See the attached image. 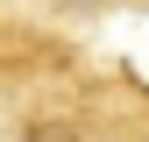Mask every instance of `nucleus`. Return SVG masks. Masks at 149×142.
<instances>
[{
    "instance_id": "obj_1",
    "label": "nucleus",
    "mask_w": 149,
    "mask_h": 142,
    "mask_svg": "<svg viewBox=\"0 0 149 142\" xmlns=\"http://www.w3.org/2000/svg\"><path fill=\"white\" fill-rule=\"evenodd\" d=\"M107 114H114V100L71 85L64 71V78H43L36 93L7 100V142H107Z\"/></svg>"
},
{
    "instance_id": "obj_2",
    "label": "nucleus",
    "mask_w": 149,
    "mask_h": 142,
    "mask_svg": "<svg viewBox=\"0 0 149 142\" xmlns=\"http://www.w3.org/2000/svg\"><path fill=\"white\" fill-rule=\"evenodd\" d=\"M64 71H71V50H57V36L14 22V7H0V100H22Z\"/></svg>"
},
{
    "instance_id": "obj_3",
    "label": "nucleus",
    "mask_w": 149,
    "mask_h": 142,
    "mask_svg": "<svg viewBox=\"0 0 149 142\" xmlns=\"http://www.w3.org/2000/svg\"><path fill=\"white\" fill-rule=\"evenodd\" d=\"M107 142H149V93L114 100V114H107Z\"/></svg>"
},
{
    "instance_id": "obj_4",
    "label": "nucleus",
    "mask_w": 149,
    "mask_h": 142,
    "mask_svg": "<svg viewBox=\"0 0 149 142\" xmlns=\"http://www.w3.org/2000/svg\"><path fill=\"white\" fill-rule=\"evenodd\" d=\"M36 7H43L50 22H100V14H114L121 0H36Z\"/></svg>"
},
{
    "instance_id": "obj_5",
    "label": "nucleus",
    "mask_w": 149,
    "mask_h": 142,
    "mask_svg": "<svg viewBox=\"0 0 149 142\" xmlns=\"http://www.w3.org/2000/svg\"><path fill=\"white\" fill-rule=\"evenodd\" d=\"M0 7H14V0H0Z\"/></svg>"
},
{
    "instance_id": "obj_6",
    "label": "nucleus",
    "mask_w": 149,
    "mask_h": 142,
    "mask_svg": "<svg viewBox=\"0 0 149 142\" xmlns=\"http://www.w3.org/2000/svg\"><path fill=\"white\" fill-rule=\"evenodd\" d=\"M135 7H149V0H135Z\"/></svg>"
}]
</instances>
